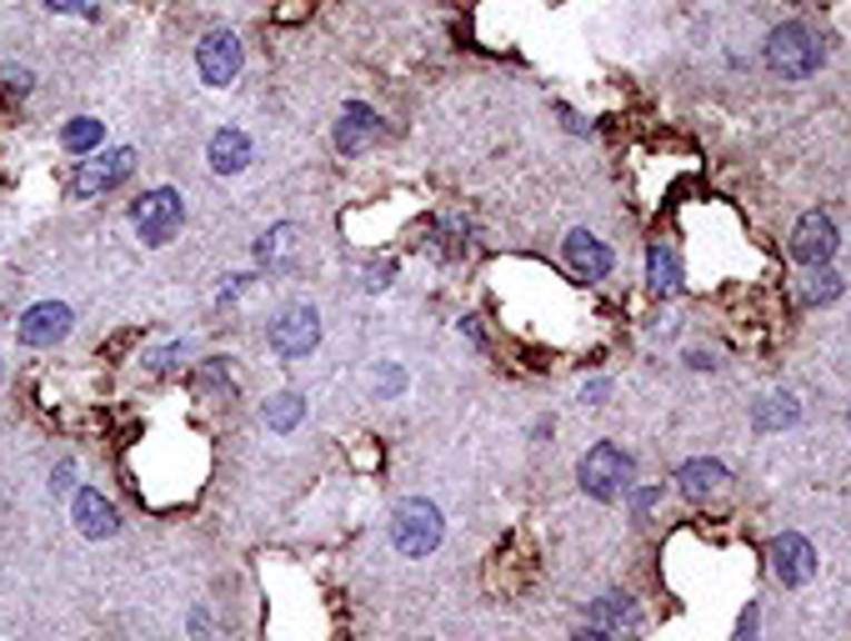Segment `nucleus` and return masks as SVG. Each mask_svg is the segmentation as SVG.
<instances>
[{"label": "nucleus", "mask_w": 851, "mask_h": 641, "mask_svg": "<svg viewBox=\"0 0 851 641\" xmlns=\"http://www.w3.org/2000/svg\"><path fill=\"white\" fill-rule=\"evenodd\" d=\"M821 60H827V40H821L811 26H801V20H786V26L771 30V40H766V66L776 70V76L801 80V76H811V70H821Z\"/></svg>", "instance_id": "1"}, {"label": "nucleus", "mask_w": 851, "mask_h": 641, "mask_svg": "<svg viewBox=\"0 0 851 641\" xmlns=\"http://www.w3.org/2000/svg\"><path fill=\"white\" fill-rule=\"evenodd\" d=\"M390 541H396L400 556H426V551L441 546V511L436 501L426 496H410L396 506V516H390Z\"/></svg>", "instance_id": "2"}, {"label": "nucleus", "mask_w": 851, "mask_h": 641, "mask_svg": "<svg viewBox=\"0 0 851 641\" xmlns=\"http://www.w3.org/2000/svg\"><path fill=\"white\" fill-rule=\"evenodd\" d=\"M626 476H631V456L616 446V441H601V446H591L586 456H581V486H586L596 501H616L621 486H626Z\"/></svg>", "instance_id": "3"}, {"label": "nucleus", "mask_w": 851, "mask_h": 641, "mask_svg": "<svg viewBox=\"0 0 851 641\" xmlns=\"http://www.w3.org/2000/svg\"><path fill=\"white\" fill-rule=\"evenodd\" d=\"M180 220H186V200H180L170 186L146 190V196L136 200V230H140L146 246H166V240L180 230Z\"/></svg>", "instance_id": "4"}, {"label": "nucleus", "mask_w": 851, "mask_h": 641, "mask_svg": "<svg viewBox=\"0 0 851 641\" xmlns=\"http://www.w3.org/2000/svg\"><path fill=\"white\" fill-rule=\"evenodd\" d=\"M130 170H136V150H130V146L106 150V156H96V160H80V170L70 176V196H80V200L106 196V190L120 186Z\"/></svg>", "instance_id": "5"}, {"label": "nucleus", "mask_w": 851, "mask_h": 641, "mask_svg": "<svg viewBox=\"0 0 851 641\" xmlns=\"http://www.w3.org/2000/svg\"><path fill=\"white\" fill-rule=\"evenodd\" d=\"M791 256H796L801 266H827V260L837 256V226H831L827 210H807V216L796 220V230H791Z\"/></svg>", "instance_id": "6"}, {"label": "nucleus", "mask_w": 851, "mask_h": 641, "mask_svg": "<svg viewBox=\"0 0 851 641\" xmlns=\"http://www.w3.org/2000/svg\"><path fill=\"white\" fill-rule=\"evenodd\" d=\"M316 341H320V316L310 306H290L286 316L270 326V351H276V356H286V361L316 351Z\"/></svg>", "instance_id": "7"}, {"label": "nucleus", "mask_w": 851, "mask_h": 641, "mask_svg": "<svg viewBox=\"0 0 851 641\" xmlns=\"http://www.w3.org/2000/svg\"><path fill=\"white\" fill-rule=\"evenodd\" d=\"M196 66H200V80L206 86H230L240 76V40L230 30H210L196 50Z\"/></svg>", "instance_id": "8"}, {"label": "nucleus", "mask_w": 851, "mask_h": 641, "mask_svg": "<svg viewBox=\"0 0 851 641\" xmlns=\"http://www.w3.org/2000/svg\"><path fill=\"white\" fill-rule=\"evenodd\" d=\"M771 571H776L786 586L811 581L817 576V551H811V541L801 536V531H781V536L771 541Z\"/></svg>", "instance_id": "9"}, {"label": "nucleus", "mask_w": 851, "mask_h": 641, "mask_svg": "<svg viewBox=\"0 0 851 641\" xmlns=\"http://www.w3.org/2000/svg\"><path fill=\"white\" fill-rule=\"evenodd\" d=\"M70 306L66 300H40V306H30L26 316H20V341L26 346H56L60 336L70 331Z\"/></svg>", "instance_id": "10"}, {"label": "nucleus", "mask_w": 851, "mask_h": 641, "mask_svg": "<svg viewBox=\"0 0 851 641\" xmlns=\"http://www.w3.org/2000/svg\"><path fill=\"white\" fill-rule=\"evenodd\" d=\"M376 136H380V116H376V110H370V106H360V100H350V106L340 110L336 146L346 150V156H356V150H366Z\"/></svg>", "instance_id": "11"}, {"label": "nucleus", "mask_w": 851, "mask_h": 641, "mask_svg": "<svg viewBox=\"0 0 851 641\" xmlns=\"http://www.w3.org/2000/svg\"><path fill=\"white\" fill-rule=\"evenodd\" d=\"M726 481H731V471L721 466V461H686V466L676 471V486H681V496H691V501H706V496H721L726 491Z\"/></svg>", "instance_id": "12"}, {"label": "nucleus", "mask_w": 851, "mask_h": 641, "mask_svg": "<svg viewBox=\"0 0 851 641\" xmlns=\"http://www.w3.org/2000/svg\"><path fill=\"white\" fill-rule=\"evenodd\" d=\"M631 621H636V601L621 596V591H606V596H596L586 607V627L606 631V637H626Z\"/></svg>", "instance_id": "13"}, {"label": "nucleus", "mask_w": 851, "mask_h": 641, "mask_svg": "<svg viewBox=\"0 0 851 641\" xmlns=\"http://www.w3.org/2000/svg\"><path fill=\"white\" fill-rule=\"evenodd\" d=\"M566 260H571V270H576V276H586V280H601L611 270V250L601 246L591 230H571V236H566Z\"/></svg>", "instance_id": "14"}, {"label": "nucleus", "mask_w": 851, "mask_h": 641, "mask_svg": "<svg viewBox=\"0 0 851 641\" xmlns=\"http://www.w3.org/2000/svg\"><path fill=\"white\" fill-rule=\"evenodd\" d=\"M646 290L656 300L681 290V260H676V250H671L666 240H651V250H646Z\"/></svg>", "instance_id": "15"}, {"label": "nucleus", "mask_w": 851, "mask_h": 641, "mask_svg": "<svg viewBox=\"0 0 851 641\" xmlns=\"http://www.w3.org/2000/svg\"><path fill=\"white\" fill-rule=\"evenodd\" d=\"M246 160H250L246 130H216L210 136V170L216 176H236V170H246Z\"/></svg>", "instance_id": "16"}, {"label": "nucleus", "mask_w": 851, "mask_h": 641, "mask_svg": "<svg viewBox=\"0 0 851 641\" xmlns=\"http://www.w3.org/2000/svg\"><path fill=\"white\" fill-rule=\"evenodd\" d=\"M76 526L86 531V536H110L116 531V506H110L100 491H80L76 496Z\"/></svg>", "instance_id": "17"}, {"label": "nucleus", "mask_w": 851, "mask_h": 641, "mask_svg": "<svg viewBox=\"0 0 851 641\" xmlns=\"http://www.w3.org/2000/svg\"><path fill=\"white\" fill-rule=\"evenodd\" d=\"M837 296H841V276H837V270H811V276L796 286L801 306H827V300H837Z\"/></svg>", "instance_id": "18"}, {"label": "nucleus", "mask_w": 851, "mask_h": 641, "mask_svg": "<svg viewBox=\"0 0 851 641\" xmlns=\"http://www.w3.org/2000/svg\"><path fill=\"white\" fill-rule=\"evenodd\" d=\"M300 416H306V401H300L296 391H286V396H276V401L266 406V426H270V431H290Z\"/></svg>", "instance_id": "19"}, {"label": "nucleus", "mask_w": 851, "mask_h": 641, "mask_svg": "<svg viewBox=\"0 0 851 641\" xmlns=\"http://www.w3.org/2000/svg\"><path fill=\"white\" fill-rule=\"evenodd\" d=\"M100 140H106V126H100V120H90V116H80V120H70V126H66V150H76V156L96 150Z\"/></svg>", "instance_id": "20"}, {"label": "nucleus", "mask_w": 851, "mask_h": 641, "mask_svg": "<svg viewBox=\"0 0 851 641\" xmlns=\"http://www.w3.org/2000/svg\"><path fill=\"white\" fill-rule=\"evenodd\" d=\"M751 421H756L761 431H771V426H791V421H796V401H791V396H766V401L756 406V416H751Z\"/></svg>", "instance_id": "21"}, {"label": "nucleus", "mask_w": 851, "mask_h": 641, "mask_svg": "<svg viewBox=\"0 0 851 641\" xmlns=\"http://www.w3.org/2000/svg\"><path fill=\"white\" fill-rule=\"evenodd\" d=\"M290 236H296V226H276V230H270V236H260L256 256H260V260H286V250H290Z\"/></svg>", "instance_id": "22"}, {"label": "nucleus", "mask_w": 851, "mask_h": 641, "mask_svg": "<svg viewBox=\"0 0 851 641\" xmlns=\"http://www.w3.org/2000/svg\"><path fill=\"white\" fill-rule=\"evenodd\" d=\"M46 6L60 10V16H86V20L100 16V0H46Z\"/></svg>", "instance_id": "23"}, {"label": "nucleus", "mask_w": 851, "mask_h": 641, "mask_svg": "<svg viewBox=\"0 0 851 641\" xmlns=\"http://www.w3.org/2000/svg\"><path fill=\"white\" fill-rule=\"evenodd\" d=\"M756 627H761V607L746 601V611H741V621H736V641H756Z\"/></svg>", "instance_id": "24"}, {"label": "nucleus", "mask_w": 851, "mask_h": 641, "mask_svg": "<svg viewBox=\"0 0 851 641\" xmlns=\"http://www.w3.org/2000/svg\"><path fill=\"white\" fill-rule=\"evenodd\" d=\"M70 476H76V466H70V461H66V466H56V491H66Z\"/></svg>", "instance_id": "25"}, {"label": "nucleus", "mask_w": 851, "mask_h": 641, "mask_svg": "<svg viewBox=\"0 0 851 641\" xmlns=\"http://www.w3.org/2000/svg\"><path fill=\"white\" fill-rule=\"evenodd\" d=\"M576 641H611V637H606V631H596V627H591L586 637H576Z\"/></svg>", "instance_id": "26"}]
</instances>
